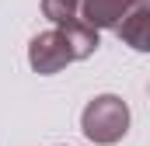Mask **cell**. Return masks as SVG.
Returning a JSON list of instances; mask_svg holds the SVG:
<instances>
[{
  "instance_id": "6da1fadb",
  "label": "cell",
  "mask_w": 150,
  "mask_h": 146,
  "mask_svg": "<svg viewBox=\"0 0 150 146\" xmlns=\"http://www.w3.org/2000/svg\"><path fill=\"white\" fill-rule=\"evenodd\" d=\"M80 129L91 143L112 146L129 132V108L122 98L115 94H98L87 101V108L80 111Z\"/></svg>"
},
{
  "instance_id": "7a4b0ae2",
  "label": "cell",
  "mask_w": 150,
  "mask_h": 146,
  "mask_svg": "<svg viewBox=\"0 0 150 146\" xmlns=\"http://www.w3.org/2000/svg\"><path fill=\"white\" fill-rule=\"evenodd\" d=\"M28 63H32V70L42 73V77H52V73L63 70V66H70V63H74V52H70L63 32H59V28H49V32L35 35L28 42Z\"/></svg>"
},
{
  "instance_id": "3957f363",
  "label": "cell",
  "mask_w": 150,
  "mask_h": 146,
  "mask_svg": "<svg viewBox=\"0 0 150 146\" xmlns=\"http://www.w3.org/2000/svg\"><path fill=\"white\" fill-rule=\"evenodd\" d=\"M147 0H80L77 18L91 28H115L129 11L143 7Z\"/></svg>"
},
{
  "instance_id": "277c9868",
  "label": "cell",
  "mask_w": 150,
  "mask_h": 146,
  "mask_svg": "<svg viewBox=\"0 0 150 146\" xmlns=\"http://www.w3.org/2000/svg\"><path fill=\"white\" fill-rule=\"evenodd\" d=\"M115 35L122 38L126 45H133L136 52H147L150 49V4L129 11V14L115 25Z\"/></svg>"
},
{
  "instance_id": "5b68a950",
  "label": "cell",
  "mask_w": 150,
  "mask_h": 146,
  "mask_svg": "<svg viewBox=\"0 0 150 146\" xmlns=\"http://www.w3.org/2000/svg\"><path fill=\"white\" fill-rule=\"evenodd\" d=\"M56 28L63 32L70 52H74V59H87V56H94V49L101 45V42H98V28L84 25L80 18H70V21H63V25H56Z\"/></svg>"
},
{
  "instance_id": "8992f818",
  "label": "cell",
  "mask_w": 150,
  "mask_h": 146,
  "mask_svg": "<svg viewBox=\"0 0 150 146\" xmlns=\"http://www.w3.org/2000/svg\"><path fill=\"white\" fill-rule=\"evenodd\" d=\"M77 11H80V0H42V14L52 25H63V21L77 18Z\"/></svg>"
}]
</instances>
